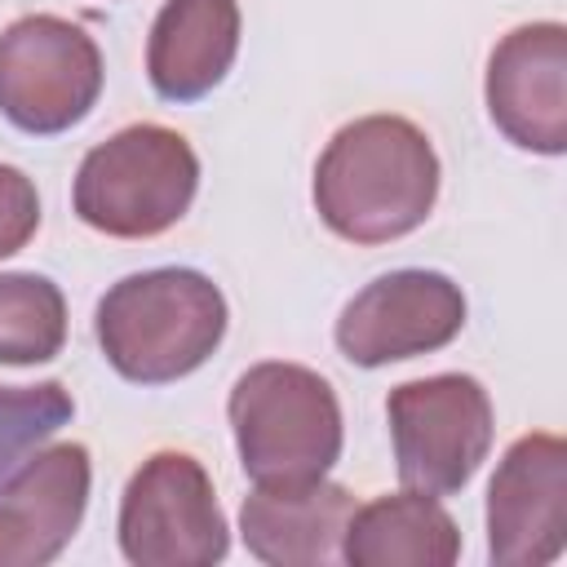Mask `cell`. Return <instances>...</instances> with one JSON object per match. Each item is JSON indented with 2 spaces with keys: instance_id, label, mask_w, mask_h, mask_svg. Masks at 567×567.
I'll use <instances>...</instances> for the list:
<instances>
[{
  "instance_id": "3957f363",
  "label": "cell",
  "mask_w": 567,
  "mask_h": 567,
  "mask_svg": "<svg viewBox=\"0 0 567 567\" xmlns=\"http://www.w3.org/2000/svg\"><path fill=\"white\" fill-rule=\"evenodd\" d=\"M239 465L261 487L315 483L341 456L332 385L301 363H257L230 390Z\"/></svg>"
},
{
  "instance_id": "8992f818",
  "label": "cell",
  "mask_w": 567,
  "mask_h": 567,
  "mask_svg": "<svg viewBox=\"0 0 567 567\" xmlns=\"http://www.w3.org/2000/svg\"><path fill=\"white\" fill-rule=\"evenodd\" d=\"M102 93V53L84 27L31 13L0 35V111L22 133H66Z\"/></svg>"
},
{
  "instance_id": "5bb4252c",
  "label": "cell",
  "mask_w": 567,
  "mask_h": 567,
  "mask_svg": "<svg viewBox=\"0 0 567 567\" xmlns=\"http://www.w3.org/2000/svg\"><path fill=\"white\" fill-rule=\"evenodd\" d=\"M341 554L354 567H447L461 554V532L434 496L408 487L354 509Z\"/></svg>"
},
{
  "instance_id": "277c9868",
  "label": "cell",
  "mask_w": 567,
  "mask_h": 567,
  "mask_svg": "<svg viewBox=\"0 0 567 567\" xmlns=\"http://www.w3.org/2000/svg\"><path fill=\"white\" fill-rule=\"evenodd\" d=\"M199 186L190 142L164 124H128L75 173V213L111 239H151L182 221Z\"/></svg>"
},
{
  "instance_id": "6da1fadb",
  "label": "cell",
  "mask_w": 567,
  "mask_h": 567,
  "mask_svg": "<svg viewBox=\"0 0 567 567\" xmlns=\"http://www.w3.org/2000/svg\"><path fill=\"white\" fill-rule=\"evenodd\" d=\"M439 195V155L403 115L346 124L315 168V208L350 244H390L416 230Z\"/></svg>"
},
{
  "instance_id": "9a60e30c",
  "label": "cell",
  "mask_w": 567,
  "mask_h": 567,
  "mask_svg": "<svg viewBox=\"0 0 567 567\" xmlns=\"http://www.w3.org/2000/svg\"><path fill=\"white\" fill-rule=\"evenodd\" d=\"M66 341V301L44 275H0V363H49Z\"/></svg>"
},
{
  "instance_id": "5b68a950",
  "label": "cell",
  "mask_w": 567,
  "mask_h": 567,
  "mask_svg": "<svg viewBox=\"0 0 567 567\" xmlns=\"http://www.w3.org/2000/svg\"><path fill=\"white\" fill-rule=\"evenodd\" d=\"M399 478L412 492H461L492 447V399L465 372L421 377L385 403Z\"/></svg>"
},
{
  "instance_id": "7c38bea8",
  "label": "cell",
  "mask_w": 567,
  "mask_h": 567,
  "mask_svg": "<svg viewBox=\"0 0 567 567\" xmlns=\"http://www.w3.org/2000/svg\"><path fill=\"white\" fill-rule=\"evenodd\" d=\"M354 496L341 483H284L261 487L244 501L239 527L248 554L270 567H315L341 554V536L350 527Z\"/></svg>"
},
{
  "instance_id": "30bf717a",
  "label": "cell",
  "mask_w": 567,
  "mask_h": 567,
  "mask_svg": "<svg viewBox=\"0 0 567 567\" xmlns=\"http://www.w3.org/2000/svg\"><path fill=\"white\" fill-rule=\"evenodd\" d=\"M492 124L523 151H567V31L532 22L509 31L487 62Z\"/></svg>"
},
{
  "instance_id": "e0dca14e",
  "label": "cell",
  "mask_w": 567,
  "mask_h": 567,
  "mask_svg": "<svg viewBox=\"0 0 567 567\" xmlns=\"http://www.w3.org/2000/svg\"><path fill=\"white\" fill-rule=\"evenodd\" d=\"M40 226V199L22 168L0 164V257H13Z\"/></svg>"
},
{
  "instance_id": "4fadbf2b",
  "label": "cell",
  "mask_w": 567,
  "mask_h": 567,
  "mask_svg": "<svg viewBox=\"0 0 567 567\" xmlns=\"http://www.w3.org/2000/svg\"><path fill=\"white\" fill-rule=\"evenodd\" d=\"M239 53L235 0H168L151 27L146 71L159 97L195 102L213 93Z\"/></svg>"
},
{
  "instance_id": "2e32d148",
  "label": "cell",
  "mask_w": 567,
  "mask_h": 567,
  "mask_svg": "<svg viewBox=\"0 0 567 567\" xmlns=\"http://www.w3.org/2000/svg\"><path fill=\"white\" fill-rule=\"evenodd\" d=\"M75 403L58 381L40 385H0V483L71 421Z\"/></svg>"
},
{
  "instance_id": "ba28073f",
  "label": "cell",
  "mask_w": 567,
  "mask_h": 567,
  "mask_svg": "<svg viewBox=\"0 0 567 567\" xmlns=\"http://www.w3.org/2000/svg\"><path fill=\"white\" fill-rule=\"evenodd\" d=\"M465 328V297L439 270H394L368 284L337 319V346L359 368L443 350Z\"/></svg>"
},
{
  "instance_id": "52a82bcc",
  "label": "cell",
  "mask_w": 567,
  "mask_h": 567,
  "mask_svg": "<svg viewBox=\"0 0 567 567\" xmlns=\"http://www.w3.org/2000/svg\"><path fill=\"white\" fill-rule=\"evenodd\" d=\"M120 549L133 567H208L226 558L230 532L204 465L186 452H155L120 501Z\"/></svg>"
},
{
  "instance_id": "8fae6325",
  "label": "cell",
  "mask_w": 567,
  "mask_h": 567,
  "mask_svg": "<svg viewBox=\"0 0 567 567\" xmlns=\"http://www.w3.org/2000/svg\"><path fill=\"white\" fill-rule=\"evenodd\" d=\"M89 505V452L58 443L9 474L0 496V567H44L75 536Z\"/></svg>"
},
{
  "instance_id": "7a4b0ae2",
  "label": "cell",
  "mask_w": 567,
  "mask_h": 567,
  "mask_svg": "<svg viewBox=\"0 0 567 567\" xmlns=\"http://www.w3.org/2000/svg\"><path fill=\"white\" fill-rule=\"evenodd\" d=\"M93 328L120 377L164 385L195 372L217 350L226 332V297L199 270H142L120 279L97 301Z\"/></svg>"
},
{
  "instance_id": "9c48e42d",
  "label": "cell",
  "mask_w": 567,
  "mask_h": 567,
  "mask_svg": "<svg viewBox=\"0 0 567 567\" xmlns=\"http://www.w3.org/2000/svg\"><path fill=\"white\" fill-rule=\"evenodd\" d=\"M567 545V443L523 434L487 492V554L496 567H545Z\"/></svg>"
}]
</instances>
